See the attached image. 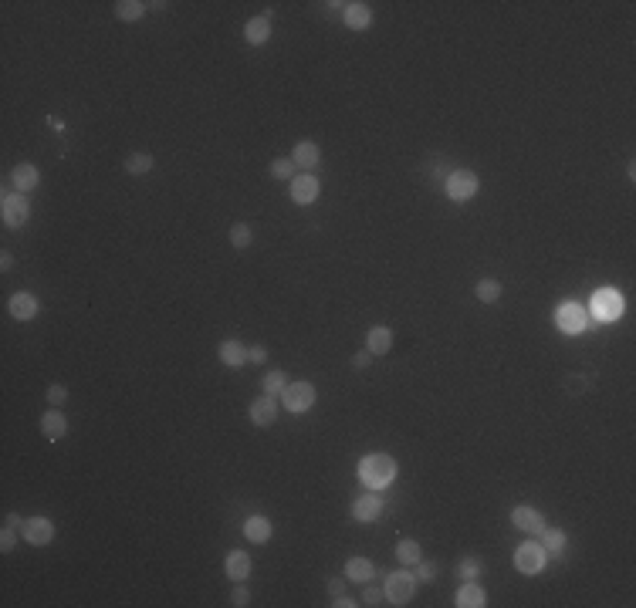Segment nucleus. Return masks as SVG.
Listing matches in <instances>:
<instances>
[{
	"label": "nucleus",
	"instance_id": "nucleus-1",
	"mask_svg": "<svg viewBox=\"0 0 636 608\" xmlns=\"http://www.w3.org/2000/svg\"><path fill=\"white\" fill-rule=\"evenodd\" d=\"M396 477V460L386 453H369L359 460V480L369 490H383L386 483H393Z\"/></svg>",
	"mask_w": 636,
	"mask_h": 608
},
{
	"label": "nucleus",
	"instance_id": "nucleus-2",
	"mask_svg": "<svg viewBox=\"0 0 636 608\" xmlns=\"http://www.w3.org/2000/svg\"><path fill=\"white\" fill-rule=\"evenodd\" d=\"M443 186H447V196H450L454 203H468L470 196L478 193V176H474L470 169H454V172L443 180Z\"/></svg>",
	"mask_w": 636,
	"mask_h": 608
},
{
	"label": "nucleus",
	"instance_id": "nucleus-3",
	"mask_svg": "<svg viewBox=\"0 0 636 608\" xmlns=\"http://www.w3.org/2000/svg\"><path fill=\"white\" fill-rule=\"evenodd\" d=\"M281 402H285L288 413H305V409H312V402H315V386L312 382H288L281 388Z\"/></svg>",
	"mask_w": 636,
	"mask_h": 608
},
{
	"label": "nucleus",
	"instance_id": "nucleus-4",
	"mask_svg": "<svg viewBox=\"0 0 636 608\" xmlns=\"http://www.w3.org/2000/svg\"><path fill=\"white\" fill-rule=\"evenodd\" d=\"M555 324H558V331H565V335H579L585 328V308L575 304V301H562L555 308Z\"/></svg>",
	"mask_w": 636,
	"mask_h": 608
},
{
	"label": "nucleus",
	"instance_id": "nucleus-5",
	"mask_svg": "<svg viewBox=\"0 0 636 608\" xmlns=\"http://www.w3.org/2000/svg\"><path fill=\"white\" fill-rule=\"evenodd\" d=\"M416 592V578L410 571H393L390 578H386V598H390V605H406Z\"/></svg>",
	"mask_w": 636,
	"mask_h": 608
},
{
	"label": "nucleus",
	"instance_id": "nucleus-6",
	"mask_svg": "<svg viewBox=\"0 0 636 608\" xmlns=\"http://www.w3.org/2000/svg\"><path fill=\"white\" fill-rule=\"evenodd\" d=\"M545 547L542 544H521L518 551H515V568L521 574H538V571L545 568Z\"/></svg>",
	"mask_w": 636,
	"mask_h": 608
},
{
	"label": "nucleus",
	"instance_id": "nucleus-7",
	"mask_svg": "<svg viewBox=\"0 0 636 608\" xmlns=\"http://www.w3.org/2000/svg\"><path fill=\"white\" fill-rule=\"evenodd\" d=\"M0 217L7 227H24L27 217H31V207H27L24 193H4V203H0Z\"/></svg>",
	"mask_w": 636,
	"mask_h": 608
},
{
	"label": "nucleus",
	"instance_id": "nucleus-8",
	"mask_svg": "<svg viewBox=\"0 0 636 608\" xmlns=\"http://www.w3.org/2000/svg\"><path fill=\"white\" fill-rule=\"evenodd\" d=\"M592 311H596V318H602V321L620 318V314H623V294H620V291H612V287L599 291L596 298H592Z\"/></svg>",
	"mask_w": 636,
	"mask_h": 608
},
{
	"label": "nucleus",
	"instance_id": "nucleus-9",
	"mask_svg": "<svg viewBox=\"0 0 636 608\" xmlns=\"http://www.w3.org/2000/svg\"><path fill=\"white\" fill-rule=\"evenodd\" d=\"M21 534H24V541L27 544H51L54 537V524L48 517H27L24 520V527H21Z\"/></svg>",
	"mask_w": 636,
	"mask_h": 608
},
{
	"label": "nucleus",
	"instance_id": "nucleus-10",
	"mask_svg": "<svg viewBox=\"0 0 636 608\" xmlns=\"http://www.w3.org/2000/svg\"><path fill=\"white\" fill-rule=\"evenodd\" d=\"M318 193H322V186H318V180H315V176H295V180H291V200H295L298 207H308V203H315V200H318Z\"/></svg>",
	"mask_w": 636,
	"mask_h": 608
},
{
	"label": "nucleus",
	"instance_id": "nucleus-11",
	"mask_svg": "<svg viewBox=\"0 0 636 608\" xmlns=\"http://www.w3.org/2000/svg\"><path fill=\"white\" fill-rule=\"evenodd\" d=\"M274 419H278V402H274V396H261V399L251 402V423L254 426H271Z\"/></svg>",
	"mask_w": 636,
	"mask_h": 608
},
{
	"label": "nucleus",
	"instance_id": "nucleus-12",
	"mask_svg": "<svg viewBox=\"0 0 636 608\" xmlns=\"http://www.w3.org/2000/svg\"><path fill=\"white\" fill-rule=\"evenodd\" d=\"M379 514H383V500H379L376 493H365V497H359V500L352 504V517L363 520V524L379 520Z\"/></svg>",
	"mask_w": 636,
	"mask_h": 608
},
{
	"label": "nucleus",
	"instance_id": "nucleus-13",
	"mask_svg": "<svg viewBox=\"0 0 636 608\" xmlns=\"http://www.w3.org/2000/svg\"><path fill=\"white\" fill-rule=\"evenodd\" d=\"M65 433H68V423H65V416H61V413L48 409V413L41 416V436H44L48 443L65 440Z\"/></svg>",
	"mask_w": 636,
	"mask_h": 608
},
{
	"label": "nucleus",
	"instance_id": "nucleus-14",
	"mask_svg": "<svg viewBox=\"0 0 636 608\" xmlns=\"http://www.w3.org/2000/svg\"><path fill=\"white\" fill-rule=\"evenodd\" d=\"M511 520H515L518 531H528V534H542V527H545V517H542L535 507H515Z\"/></svg>",
	"mask_w": 636,
	"mask_h": 608
},
{
	"label": "nucleus",
	"instance_id": "nucleus-15",
	"mask_svg": "<svg viewBox=\"0 0 636 608\" xmlns=\"http://www.w3.org/2000/svg\"><path fill=\"white\" fill-rule=\"evenodd\" d=\"M365 349L373 351V355H386L393 349V331L386 324H373L369 335H365Z\"/></svg>",
	"mask_w": 636,
	"mask_h": 608
},
{
	"label": "nucleus",
	"instance_id": "nucleus-16",
	"mask_svg": "<svg viewBox=\"0 0 636 608\" xmlns=\"http://www.w3.org/2000/svg\"><path fill=\"white\" fill-rule=\"evenodd\" d=\"M11 314L17 321H31L34 314H38V298L34 294H27V291H17L11 298Z\"/></svg>",
	"mask_w": 636,
	"mask_h": 608
},
{
	"label": "nucleus",
	"instance_id": "nucleus-17",
	"mask_svg": "<svg viewBox=\"0 0 636 608\" xmlns=\"http://www.w3.org/2000/svg\"><path fill=\"white\" fill-rule=\"evenodd\" d=\"M345 24L352 31H363V27L373 24V7L363 4V0H355V4H345Z\"/></svg>",
	"mask_w": 636,
	"mask_h": 608
},
{
	"label": "nucleus",
	"instance_id": "nucleus-18",
	"mask_svg": "<svg viewBox=\"0 0 636 608\" xmlns=\"http://www.w3.org/2000/svg\"><path fill=\"white\" fill-rule=\"evenodd\" d=\"M244 38H247V44H254V48L268 44V38H271V21H268V14H264V17H254V21H247Z\"/></svg>",
	"mask_w": 636,
	"mask_h": 608
},
{
	"label": "nucleus",
	"instance_id": "nucleus-19",
	"mask_svg": "<svg viewBox=\"0 0 636 608\" xmlns=\"http://www.w3.org/2000/svg\"><path fill=\"white\" fill-rule=\"evenodd\" d=\"M11 180H14V186H17V193H31L34 186H38V169L31 166V163H17L14 166V172H11Z\"/></svg>",
	"mask_w": 636,
	"mask_h": 608
},
{
	"label": "nucleus",
	"instance_id": "nucleus-20",
	"mask_svg": "<svg viewBox=\"0 0 636 608\" xmlns=\"http://www.w3.org/2000/svg\"><path fill=\"white\" fill-rule=\"evenodd\" d=\"M373 574H376V568H373V561H369V557H349V561H345V578H349V582L369 584Z\"/></svg>",
	"mask_w": 636,
	"mask_h": 608
},
{
	"label": "nucleus",
	"instance_id": "nucleus-21",
	"mask_svg": "<svg viewBox=\"0 0 636 608\" xmlns=\"http://www.w3.org/2000/svg\"><path fill=\"white\" fill-rule=\"evenodd\" d=\"M457 605L460 608H484L488 605V595H484V588L474 582L460 584V592H457Z\"/></svg>",
	"mask_w": 636,
	"mask_h": 608
},
{
	"label": "nucleus",
	"instance_id": "nucleus-22",
	"mask_svg": "<svg viewBox=\"0 0 636 608\" xmlns=\"http://www.w3.org/2000/svg\"><path fill=\"white\" fill-rule=\"evenodd\" d=\"M244 534H247V541L264 544L268 537H271V520L261 517V514H254V517H247V520H244Z\"/></svg>",
	"mask_w": 636,
	"mask_h": 608
},
{
	"label": "nucleus",
	"instance_id": "nucleus-23",
	"mask_svg": "<svg viewBox=\"0 0 636 608\" xmlns=\"http://www.w3.org/2000/svg\"><path fill=\"white\" fill-rule=\"evenodd\" d=\"M221 362L227 365V369H241V365L247 362V349L237 341V338L223 341V345H221Z\"/></svg>",
	"mask_w": 636,
	"mask_h": 608
},
{
	"label": "nucleus",
	"instance_id": "nucleus-24",
	"mask_svg": "<svg viewBox=\"0 0 636 608\" xmlns=\"http://www.w3.org/2000/svg\"><path fill=\"white\" fill-rule=\"evenodd\" d=\"M318 143H298L295 145V155H291V163L298 169H315L318 166Z\"/></svg>",
	"mask_w": 636,
	"mask_h": 608
},
{
	"label": "nucleus",
	"instance_id": "nucleus-25",
	"mask_svg": "<svg viewBox=\"0 0 636 608\" xmlns=\"http://www.w3.org/2000/svg\"><path fill=\"white\" fill-rule=\"evenodd\" d=\"M227 574L234 578V582H244L247 574H251V557L244 551H231L227 555Z\"/></svg>",
	"mask_w": 636,
	"mask_h": 608
},
{
	"label": "nucleus",
	"instance_id": "nucleus-26",
	"mask_svg": "<svg viewBox=\"0 0 636 608\" xmlns=\"http://www.w3.org/2000/svg\"><path fill=\"white\" fill-rule=\"evenodd\" d=\"M565 544H569L565 531H558V527H542V547H545V551L562 555V551H565Z\"/></svg>",
	"mask_w": 636,
	"mask_h": 608
},
{
	"label": "nucleus",
	"instance_id": "nucleus-27",
	"mask_svg": "<svg viewBox=\"0 0 636 608\" xmlns=\"http://www.w3.org/2000/svg\"><path fill=\"white\" fill-rule=\"evenodd\" d=\"M474 294H478L480 304H494V301L501 298V281H494V277H484V281H478Z\"/></svg>",
	"mask_w": 636,
	"mask_h": 608
},
{
	"label": "nucleus",
	"instance_id": "nucleus-28",
	"mask_svg": "<svg viewBox=\"0 0 636 608\" xmlns=\"http://www.w3.org/2000/svg\"><path fill=\"white\" fill-rule=\"evenodd\" d=\"M153 155L149 153H129L126 155V172H132V176H143V172H149L153 169Z\"/></svg>",
	"mask_w": 636,
	"mask_h": 608
},
{
	"label": "nucleus",
	"instance_id": "nucleus-29",
	"mask_svg": "<svg viewBox=\"0 0 636 608\" xmlns=\"http://www.w3.org/2000/svg\"><path fill=\"white\" fill-rule=\"evenodd\" d=\"M143 11H146L143 0H118V4H116V17H118V21H139Z\"/></svg>",
	"mask_w": 636,
	"mask_h": 608
},
{
	"label": "nucleus",
	"instance_id": "nucleus-30",
	"mask_svg": "<svg viewBox=\"0 0 636 608\" xmlns=\"http://www.w3.org/2000/svg\"><path fill=\"white\" fill-rule=\"evenodd\" d=\"M396 557H400L403 565H416V561H420V544H416L413 537H403V541L396 544Z\"/></svg>",
	"mask_w": 636,
	"mask_h": 608
},
{
	"label": "nucleus",
	"instance_id": "nucleus-31",
	"mask_svg": "<svg viewBox=\"0 0 636 608\" xmlns=\"http://www.w3.org/2000/svg\"><path fill=\"white\" fill-rule=\"evenodd\" d=\"M251 240H254V233H251V227H247V223H234V227H231V244H234L237 250H247V247H251Z\"/></svg>",
	"mask_w": 636,
	"mask_h": 608
},
{
	"label": "nucleus",
	"instance_id": "nucleus-32",
	"mask_svg": "<svg viewBox=\"0 0 636 608\" xmlns=\"http://www.w3.org/2000/svg\"><path fill=\"white\" fill-rule=\"evenodd\" d=\"M261 386H264V392H268V396H278V392L288 386V378H285V372H281V369H271V372L264 376V382H261Z\"/></svg>",
	"mask_w": 636,
	"mask_h": 608
},
{
	"label": "nucleus",
	"instance_id": "nucleus-33",
	"mask_svg": "<svg viewBox=\"0 0 636 608\" xmlns=\"http://www.w3.org/2000/svg\"><path fill=\"white\" fill-rule=\"evenodd\" d=\"M295 163H291V159H285V155H281V159H274L271 163V176L274 180H295Z\"/></svg>",
	"mask_w": 636,
	"mask_h": 608
},
{
	"label": "nucleus",
	"instance_id": "nucleus-34",
	"mask_svg": "<svg viewBox=\"0 0 636 608\" xmlns=\"http://www.w3.org/2000/svg\"><path fill=\"white\" fill-rule=\"evenodd\" d=\"M457 571H460V574H464V578H468V582H474V578H478V574H480V565H478V557H464V561H460V565H457Z\"/></svg>",
	"mask_w": 636,
	"mask_h": 608
},
{
	"label": "nucleus",
	"instance_id": "nucleus-35",
	"mask_svg": "<svg viewBox=\"0 0 636 608\" xmlns=\"http://www.w3.org/2000/svg\"><path fill=\"white\" fill-rule=\"evenodd\" d=\"M416 578L420 582H433L437 578V561H416Z\"/></svg>",
	"mask_w": 636,
	"mask_h": 608
},
{
	"label": "nucleus",
	"instance_id": "nucleus-36",
	"mask_svg": "<svg viewBox=\"0 0 636 608\" xmlns=\"http://www.w3.org/2000/svg\"><path fill=\"white\" fill-rule=\"evenodd\" d=\"M231 605H237V608L251 605V592H247V584H244V582H237V584H234V595H231Z\"/></svg>",
	"mask_w": 636,
	"mask_h": 608
},
{
	"label": "nucleus",
	"instance_id": "nucleus-37",
	"mask_svg": "<svg viewBox=\"0 0 636 608\" xmlns=\"http://www.w3.org/2000/svg\"><path fill=\"white\" fill-rule=\"evenodd\" d=\"M14 544H17V527H14V524H4V531H0V547L11 551Z\"/></svg>",
	"mask_w": 636,
	"mask_h": 608
},
{
	"label": "nucleus",
	"instance_id": "nucleus-38",
	"mask_svg": "<svg viewBox=\"0 0 636 608\" xmlns=\"http://www.w3.org/2000/svg\"><path fill=\"white\" fill-rule=\"evenodd\" d=\"M65 399H68V388L65 386H48V402H51V406H61Z\"/></svg>",
	"mask_w": 636,
	"mask_h": 608
},
{
	"label": "nucleus",
	"instance_id": "nucleus-39",
	"mask_svg": "<svg viewBox=\"0 0 636 608\" xmlns=\"http://www.w3.org/2000/svg\"><path fill=\"white\" fill-rule=\"evenodd\" d=\"M264 359H268V349H264V345H254V349H247V362L264 365Z\"/></svg>",
	"mask_w": 636,
	"mask_h": 608
},
{
	"label": "nucleus",
	"instance_id": "nucleus-40",
	"mask_svg": "<svg viewBox=\"0 0 636 608\" xmlns=\"http://www.w3.org/2000/svg\"><path fill=\"white\" fill-rule=\"evenodd\" d=\"M379 598H383V592H379V588H373V584H369V588L363 592V602H365V605H379Z\"/></svg>",
	"mask_w": 636,
	"mask_h": 608
},
{
	"label": "nucleus",
	"instance_id": "nucleus-41",
	"mask_svg": "<svg viewBox=\"0 0 636 608\" xmlns=\"http://www.w3.org/2000/svg\"><path fill=\"white\" fill-rule=\"evenodd\" d=\"M369 362H373V351H369V349L359 351V355H352V365H355V369H365Z\"/></svg>",
	"mask_w": 636,
	"mask_h": 608
},
{
	"label": "nucleus",
	"instance_id": "nucleus-42",
	"mask_svg": "<svg viewBox=\"0 0 636 608\" xmlns=\"http://www.w3.org/2000/svg\"><path fill=\"white\" fill-rule=\"evenodd\" d=\"M328 592H332V598L345 595V582H342V578H332V582H328Z\"/></svg>",
	"mask_w": 636,
	"mask_h": 608
},
{
	"label": "nucleus",
	"instance_id": "nucleus-43",
	"mask_svg": "<svg viewBox=\"0 0 636 608\" xmlns=\"http://www.w3.org/2000/svg\"><path fill=\"white\" fill-rule=\"evenodd\" d=\"M332 605H335V608H352L355 602H352L349 595H335V602H332Z\"/></svg>",
	"mask_w": 636,
	"mask_h": 608
},
{
	"label": "nucleus",
	"instance_id": "nucleus-44",
	"mask_svg": "<svg viewBox=\"0 0 636 608\" xmlns=\"http://www.w3.org/2000/svg\"><path fill=\"white\" fill-rule=\"evenodd\" d=\"M0 267H4V271H11V267H14V257H11V254H4V257H0Z\"/></svg>",
	"mask_w": 636,
	"mask_h": 608
}]
</instances>
